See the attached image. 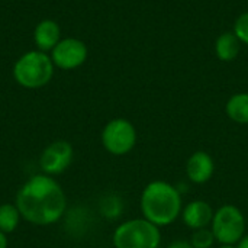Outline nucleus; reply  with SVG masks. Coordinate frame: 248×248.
Returning <instances> with one entry per match:
<instances>
[{
	"label": "nucleus",
	"instance_id": "21",
	"mask_svg": "<svg viewBox=\"0 0 248 248\" xmlns=\"http://www.w3.org/2000/svg\"><path fill=\"white\" fill-rule=\"evenodd\" d=\"M158 248H160V247H158Z\"/></svg>",
	"mask_w": 248,
	"mask_h": 248
},
{
	"label": "nucleus",
	"instance_id": "10",
	"mask_svg": "<svg viewBox=\"0 0 248 248\" xmlns=\"http://www.w3.org/2000/svg\"><path fill=\"white\" fill-rule=\"evenodd\" d=\"M214 209L205 201H193L186 205L182 212V219L185 225L193 231L208 228L214 219Z\"/></svg>",
	"mask_w": 248,
	"mask_h": 248
},
{
	"label": "nucleus",
	"instance_id": "12",
	"mask_svg": "<svg viewBox=\"0 0 248 248\" xmlns=\"http://www.w3.org/2000/svg\"><path fill=\"white\" fill-rule=\"evenodd\" d=\"M240 46H241V42L235 36V33L234 32H225V33H221L218 36V39L215 42V52L221 61L230 62L238 57Z\"/></svg>",
	"mask_w": 248,
	"mask_h": 248
},
{
	"label": "nucleus",
	"instance_id": "14",
	"mask_svg": "<svg viewBox=\"0 0 248 248\" xmlns=\"http://www.w3.org/2000/svg\"><path fill=\"white\" fill-rule=\"evenodd\" d=\"M20 212L16 205L3 203L0 205V231L4 234L13 232L20 221Z\"/></svg>",
	"mask_w": 248,
	"mask_h": 248
},
{
	"label": "nucleus",
	"instance_id": "9",
	"mask_svg": "<svg viewBox=\"0 0 248 248\" xmlns=\"http://www.w3.org/2000/svg\"><path fill=\"white\" fill-rule=\"evenodd\" d=\"M215 173L214 158L205 151L193 153L186 163V174L192 183L203 185L211 180Z\"/></svg>",
	"mask_w": 248,
	"mask_h": 248
},
{
	"label": "nucleus",
	"instance_id": "3",
	"mask_svg": "<svg viewBox=\"0 0 248 248\" xmlns=\"http://www.w3.org/2000/svg\"><path fill=\"white\" fill-rule=\"evenodd\" d=\"M54 73V62L42 51H31L23 54L13 67L15 80L26 89H38L45 86Z\"/></svg>",
	"mask_w": 248,
	"mask_h": 248
},
{
	"label": "nucleus",
	"instance_id": "11",
	"mask_svg": "<svg viewBox=\"0 0 248 248\" xmlns=\"http://www.w3.org/2000/svg\"><path fill=\"white\" fill-rule=\"evenodd\" d=\"M33 38L39 51L42 52H46L49 49L52 51L55 45L60 42V26L57 25V22L51 19H45L36 25Z\"/></svg>",
	"mask_w": 248,
	"mask_h": 248
},
{
	"label": "nucleus",
	"instance_id": "7",
	"mask_svg": "<svg viewBox=\"0 0 248 248\" xmlns=\"http://www.w3.org/2000/svg\"><path fill=\"white\" fill-rule=\"evenodd\" d=\"M87 58V48L84 42L76 38L60 41L52 49L51 60L54 65L61 70H74L80 67Z\"/></svg>",
	"mask_w": 248,
	"mask_h": 248
},
{
	"label": "nucleus",
	"instance_id": "1",
	"mask_svg": "<svg viewBox=\"0 0 248 248\" xmlns=\"http://www.w3.org/2000/svg\"><path fill=\"white\" fill-rule=\"evenodd\" d=\"M16 206L23 219L35 225L57 222L67 208L61 186L48 174L31 177L16 195Z\"/></svg>",
	"mask_w": 248,
	"mask_h": 248
},
{
	"label": "nucleus",
	"instance_id": "15",
	"mask_svg": "<svg viewBox=\"0 0 248 248\" xmlns=\"http://www.w3.org/2000/svg\"><path fill=\"white\" fill-rule=\"evenodd\" d=\"M215 235L212 232V230L209 228H202V230H196L190 238V244L193 248H212L215 243Z\"/></svg>",
	"mask_w": 248,
	"mask_h": 248
},
{
	"label": "nucleus",
	"instance_id": "8",
	"mask_svg": "<svg viewBox=\"0 0 248 248\" xmlns=\"http://www.w3.org/2000/svg\"><path fill=\"white\" fill-rule=\"evenodd\" d=\"M73 160V147L67 141H55L49 144L41 154L39 166L45 174H60L70 166Z\"/></svg>",
	"mask_w": 248,
	"mask_h": 248
},
{
	"label": "nucleus",
	"instance_id": "18",
	"mask_svg": "<svg viewBox=\"0 0 248 248\" xmlns=\"http://www.w3.org/2000/svg\"><path fill=\"white\" fill-rule=\"evenodd\" d=\"M237 248H248V234H246L237 244Z\"/></svg>",
	"mask_w": 248,
	"mask_h": 248
},
{
	"label": "nucleus",
	"instance_id": "19",
	"mask_svg": "<svg viewBox=\"0 0 248 248\" xmlns=\"http://www.w3.org/2000/svg\"><path fill=\"white\" fill-rule=\"evenodd\" d=\"M0 248H7V238L6 234L0 231Z\"/></svg>",
	"mask_w": 248,
	"mask_h": 248
},
{
	"label": "nucleus",
	"instance_id": "2",
	"mask_svg": "<svg viewBox=\"0 0 248 248\" xmlns=\"http://www.w3.org/2000/svg\"><path fill=\"white\" fill-rule=\"evenodd\" d=\"M140 205L144 218L158 228L173 224L182 214L180 192L163 180H155L145 186Z\"/></svg>",
	"mask_w": 248,
	"mask_h": 248
},
{
	"label": "nucleus",
	"instance_id": "13",
	"mask_svg": "<svg viewBox=\"0 0 248 248\" xmlns=\"http://www.w3.org/2000/svg\"><path fill=\"white\" fill-rule=\"evenodd\" d=\"M228 118L237 124H248V93H237L231 96L225 105Z\"/></svg>",
	"mask_w": 248,
	"mask_h": 248
},
{
	"label": "nucleus",
	"instance_id": "4",
	"mask_svg": "<svg viewBox=\"0 0 248 248\" xmlns=\"http://www.w3.org/2000/svg\"><path fill=\"white\" fill-rule=\"evenodd\" d=\"M160 244V228L145 218L126 221L113 232L115 248H158Z\"/></svg>",
	"mask_w": 248,
	"mask_h": 248
},
{
	"label": "nucleus",
	"instance_id": "20",
	"mask_svg": "<svg viewBox=\"0 0 248 248\" xmlns=\"http://www.w3.org/2000/svg\"><path fill=\"white\" fill-rule=\"evenodd\" d=\"M218 248H237V246H230V244H221Z\"/></svg>",
	"mask_w": 248,
	"mask_h": 248
},
{
	"label": "nucleus",
	"instance_id": "16",
	"mask_svg": "<svg viewBox=\"0 0 248 248\" xmlns=\"http://www.w3.org/2000/svg\"><path fill=\"white\" fill-rule=\"evenodd\" d=\"M234 33L240 39V42L248 45V12L238 16L234 23Z\"/></svg>",
	"mask_w": 248,
	"mask_h": 248
},
{
	"label": "nucleus",
	"instance_id": "17",
	"mask_svg": "<svg viewBox=\"0 0 248 248\" xmlns=\"http://www.w3.org/2000/svg\"><path fill=\"white\" fill-rule=\"evenodd\" d=\"M167 248H193V246L190 244V241L177 240V241H173Z\"/></svg>",
	"mask_w": 248,
	"mask_h": 248
},
{
	"label": "nucleus",
	"instance_id": "5",
	"mask_svg": "<svg viewBox=\"0 0 248 248\" xmlns=\"http://www.w3.org/2000/svg\"><path fill=\"white\" fill-rule=\"evenodd\" d=\"M211 230L219 244L237 246L246 235L244 214L234 205H224L215 211Z\"/></svg>",
	"mask_w": 248,
	"mask_h": 248
},
{
	"label": "nucleus",
	"instance_id": "6",
	"mask_svg": "<svg viewBox=\"0 0 248 248\" xmlns=\"http://www.w3.org/2000/svg\"><path fill=\"white\" fill-rule=\"evenodd\" d=\"M102 144L105 150L113 155L128 154L137 144L135 126L122 118L112 119L102 132Z\"/></svg>",
	"mask_w": 248,
	"mask_h": 248
}]
</instances>
